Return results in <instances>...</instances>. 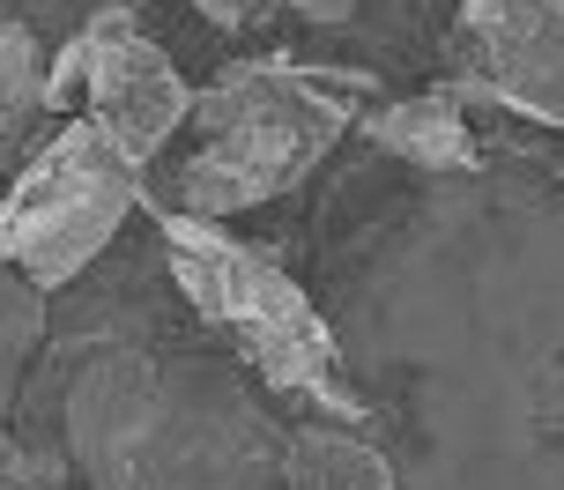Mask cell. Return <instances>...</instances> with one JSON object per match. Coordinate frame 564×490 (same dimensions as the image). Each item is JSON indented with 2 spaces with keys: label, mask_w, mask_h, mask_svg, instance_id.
I'll return each mask as SVG.
<instances>
[{
  "label": "cell",
  "mask_w": 564,
  "mask_h": 490,
  "mask_svg": "<svg viewBox=\"0 0 564 490\" xmlns=\"http://www.w3.org/2000/svg\"><path fill=\"white\" fill-rule=\"evenodd\" d=\"M67 461L89 490H268L282 438L224 364L97 349L67 386Z\"/></svg>",
  "instance_id": "obj_1"
},
{
  "label": "cell",
  "mask_w": 564,
  "mask_h": 490,
  "mask_svg": "<svg viewBox=\"0 0 564 490\" xmlns=\"http://www.w3.org/2000/svg\"><path fill=\"white\" fill-rule=\"evenodd\" d=\"M371 105L365 67H297V59H246L194 89V112L178 127L186 156L164 172V202L200 224H238L246 208L282 202L290 186L319 172V156L357 127ZM171 142V149H178Z\"/></svg>",
  "instance_id": "obj_2"
},
{
  "label": "cell",
  "mask_w": 564,
  "mask_h": 490,
  "mask_svg": "<svg viewBox=\"0 0 564 490\" xmlns=\"http://www.w3.org/2000/svg\"><path fill=\"white\" fill-rule=\"evenodd\" d=\"M141 208L156 216V238H164V260L186 290V305L224 335L230 357L268 394L312 409L319 424H365V402L341 379V349L327 335V319L312 313V297L275 260L246 238H230V224H200V216H178V208L156 202Z\"/></svg>",
  "instance_id": "obj_3"
},
{
  "label": "cell",
  "mask_w": 564,
  "mask_h": 490,
  "mask_svg": "<svg viewBox=\"0 0 564 490\" xmlns=\"http://www.w3.org/2000/svg\"><path fill=\"white\" fill-rule=\"evenodd\" d=\"M149 202V172L127 164L89 119H59L37 134L8 194H0V260L37 290L89 275L119 224Z\"/></svg>",
  "instance_id": "obj_4"
},
{
  "label": "cell",
  "mask_w": 564,
  "mask_h": 490,
  "mask_svg": "<svg viewBox=\"0 0 564 490\" xmlns=\"http://www.w3.org/2000/svg\"><path fill=\"white\" fill-rule=\"evenodd\" d=\"M45 112L53 119H89L105 142L156 172L194 112V83L171 67L156 37H141L127 8H97L53 59H45Z\"/></svg>",
  "instance_id": "obj_5"
},
{
  "label": "cell",
  "mask_w": 564,
  "mask_h": 490,
  "mask_svg": "<svg viewBox=\"0 0 564 490\" xmlns=\"http://www.w3.org/2000/svg\"><path fill=\"white\" fill-rule=\"evenodd\" d=\"M453 53L460 89L528 127H564V0H468Z\"/></svg>",
  "instance_id": "obj_6"
},
{
  "label": "cell",
  "mask_w": 564,
  "mask_h": 490,
  "mask_svg": "<svg viewBox=\"0 0 564 490\" xmlns=\"http://www.w3.org/2000/svg\"><path fill=\"white\" fill-rule=\"evenodd\" d=\"M371 142L416 164V172H482V142H476V119L453 89H423V97H394V105H365L357 112Z\"/></svg>",
  "instance_id": "obj_7"
},
{
  "label": "cell",
  "mask_w": 564,
  "mask_h": 490,
  "mask_svg": "<svg viewBox=\"0 0 564 490\" xmlns=\"http://www.w3.org/2000/svg\"><path fill=\"white\" fill-rule=\"evenodd\" d=\"M282 476L297 490H394V468L357 424H305L282 438Z\"/></svg>",
  "instance_id": "obj_8"
},
{
  "label": "cell",
  "mask_w": 564,
  "mask_h": 490,
  "mask_svg": "<svg viewBox=\"0 0 564 490\" xmlns=\"http://www.w3.org/2000/svg\"><path fill=\"white\" fill-rule=\"evenodd\" d=\"M37 119L45 112V53H37V37H30L8 8H0V164H23L30 134H37Z\"/></svg>",
  "instance_id": "obj_9"
},
{
  "label": "cell",
  "mask_w": 564,
  "mask_h": 490,
  "mask_svg": "<svg viewBox=\"0 0 564 490\" xmlns=\"http://www.w3.org/2000/svg\"><path fill=\"white\" fill-rule=\"evenodd\" d=\"M0 490H67L53 461H30V454H0Z\"/></svg>",
  "instance_id": "obj_10"
},
{
  "label": "cell",
  "mask_w": 564,
  "mask_h": 490,
  "mask_svg": "<svg viewBox=\"0 0 564 490\" xmlns=\"http://www.w3.org/2000/svg\"><path fill=\"white\" fill-rule=\"evenodd\" d=\"M208 23H224V30H238V23H253L260 15V0H194Z\"/></svg>",
  "instance_id": "obj_11"
},
{
  "label": "cell",
  "mask_w": 564,
  "mask_h": 490,
  "mask_svg": "<svg viewBox=\"0 0 564 490\" xmlns=\"http://www.w3.org/2000/svg\"><path fill=\"white\" fill-rule=\"evenodd\" d=\"M260 8H275V0H260Z\"/></svg>",
  "instance_id": "obj_12"
}]
</instances>
